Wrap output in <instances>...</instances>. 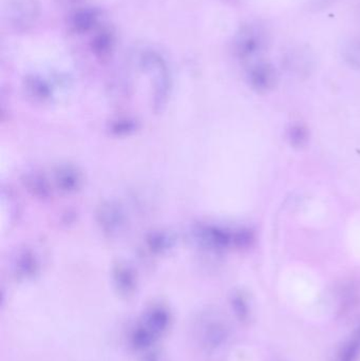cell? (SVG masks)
Segmentation results:
<instances>
[{
    "label": "cell",
    "mask_w": 360,
    "mask_h": 361,
    "mask_svg": "<svg viewBox=\"0 0 360 361\" xmlns=\"http://www.w3.org/2000/svg\"><path fill=\"white\" fill-rule=\"evenodd\" d=\"M249 80L255 91L267 93L276 87L278 74L273 65L269 62H259L249 70Z\"/></svg>",
    "instance_id": "3957f363"
},
{
    "label": "cell",
    "mask_w": 360,
    "mask_h": 361,
    "mask_svg": "<svg viewBox=\"0 0 360 361\" xmlns=\"http://www.w3.org/2000/svg\"><path fill=\"white\" fill-rule=\"evenodd\" d=\"M142 361H168L166 356L160 351L149 350L144 353Z\"/></svg>",
    "instance_id": "ac0fdd59"
},
{
    "label": "cell",
    "mask_w": 360,
    "mask_h": 361,
    "mask_svg": "<svg viewBox=\"0 0 360 361\" xmlns=\"http://www.w3.org/2000/svg\"><path fill=\"white\" fill-rule=\"evenodd\" d=\"M196 331L200 345L210 352L222 348L229 337V329L225 321L214 313L205 314L198 319Z\"/></svg>",
    "instance_id": "6da1fadb"
},
{
    "label": "cell",
    "mask_w": 360,
    "mask_h": 361,
    "mask_svg": "<svg viewBox=\"0 0 360 361\" xmlns=\"http://www.w3.org/2000/svg\"><path fill=\"white\" fill-rule=\"evenodd\" d=\"M38 7L34 0H16L9 9V17L17 27H27L35 21Z\"/></svg>",
    "instance_id": "5b68a950"
},
{
    "label": "cell",
    "mask_w": 360,
    "mask_h": 361,
    "mask_svg": "<svg viewBox=\"0 0 360 361\" xmlns=\"http://www.w3.org/2000/svg\"><path fill=\"white\" fill-rule=\"evenodd\" d=\"M57 182L65 191H76L82 184V178L74 168L65 166L57 172Z\"/></svg>",
    "instance_id": "ba28073f"
},
{
    "label": "cell",
    "mask_w": 360,
    "mask_h": 361,
    "mask_svg": "<svg viewBox=\"0 0 360 361\" xmlns=\"http://www.w3.org/2000/svg\"><path fill=\"white\" fill-rule=\"evenodd\" d=\"M360 355V327L340 351L338 361H356Z\"/></svg>",
    "instance_id": "30bf717a"
},
{
    "label": "cell",
    "mask_w": 360,
    "mask_h": 361,
    "mask_svg": "<svg viewBox=\"0 0 360 361\" xmlns=\"http://www.w3.org/2000/svg\"><path fill=\"white\" fill-rule=\"evenodd\" d=\"M232 307L240 321H247L249 319V304L247 299L237 293L232 298Z\"/></svg>",
    "instance_id": "9a60e30c"
},
{
    "label": "cell",
    "mask_w": 360,
    "mask_h": 361,
    "mask_svg": "<svg viewBox=\"0 0 360 361\" xmlns=\"http://www.w3.org/2000/svg\"><path fill=\"white\" fill-rule=\"evenodd\" d=\"M92 41H93L92 49H93L94 53L98 56L104 58L106 55L109 54L110 51L112 50L114 44L113 35L109 31H103V32L96 35Z\"/></svg>",
    "instance_id": "5bb4252c"
},
{
    "label": "cell",
    "mask_w": 360,
    "mask_h": 361,
    "mask_svg": "<svg viewBox=\"0 0 360 361\" xmlns=\"http://www.w3.org/2000/svg\"><path fill=\"white\" fill-rule=\"evenodd\" d=\"M141 323L159 339L170 327L171 315L163 305H153L144 314Z\"/></svg>",
    "instance_id": "277c9868"
},
{
    "label": "cell",
    "mask_w": 360,
    "mask_h": 361,
    "mask_svg": "<svg viewBox=\"0 0 360 361\" xmlns=\"http://www.w3.org/2000/svg\"><path fill=\"white\" fill-rule=\"evenodd\" d=\"M342 58L351 68L360 71V38H351L342 46Z\"/></svg>",
    "instance_id": "9c48e42d"
},
{
    "label": "cell",
    "mask_w": 360,
    "mask_h": 361,
    "mask_svg": "<svg viewBox=\"0 0 360 361\" xmlns=\"http://www.w3.org/2000/svg\"><path fill=\"white\" fill-rule=\"evenodd\" d=\"M98 21V14L94 10H80L71 19V25L76 32L84 33L91 30Z\"/></svg>",
    "instance_id": "52a82bcc"
},
{
    "label": "cell",
    "mask_w": 360,
    "mask_h": 361,
    "mask_svg": "<svg viewBox=\"0 0 360 361\" xmlns=\"http://www.w3.org/2000/svg\"><path fill=\"white\" fill-rule=\"evenodd\" d=\"M255 241V235L249 229H240L234 233V245L240 248L251 247Z\"/></svg>",
    "instance_id": "e0dca14e"
},
{
    "label": "cell",
    "mask_w": 360,
    "mask_h": 361,
    "mask_svg": "<svg viewBox=\"0 0 360 361\" xmlns=\"http://www.w3.org/2000/svg\"><path fill=\"white\" fill-rule=\"evenodd\" d=\"M265 46V36L259 27L245 25L238 33L235 40V50L241 60H247L260 52Z\"/></svg>",
    "instance_id": "7a4b0ae2"
},
{
    "label": "cell",
    "mask_w": 360,
    "mask_h": 361,
    "mask_svg": "<svg viewBox=\"0 0 360 361\" xmlns=\"http://www.w3.org/2000/svg\"><path fill=\"white\" fill-rule=\"evenodd\" d=\"M308 131L306 127L301 124H294L287 130V141L291 146L300 149L306 147L308 142Z\"/></svg>",
    "instance_id": "4fadbf2b"
},
{
    "label": "cell",
    "mask_w": 360,
    "mask_h": 361,
    "mask_svg": "<svg viewBox=\"0 0 360 361\" xmlns=\"http://www.w3.org/2000/svg\"><path fill=\"white\" fill-rule=\"evenodd\" d=\"M36 259L31 254L21 255V258L17 260L16 266H15V272L19 278L27 279L34 276L35 272H37Z\"/></svg>",
    "instance_id": "7c38bea8"
},
{
    "label": "cell",
    "mask_w": 360,
    "mask_h": 361,
    "mask_svg": "<svg viewBox=\"0 0 360 361\" xmlns=\"http://www.w3.org/2000/svg\"><path fill=\"white\" fill-rule=\"evenodd\" d=\"M27 90L39 100L48 99L50 93V89L46 82L34 78L27 82Z\"/></svg>",
    "instance_id": "2e32d148"
},
{
    "label": "cell",
    "mask_w": 360,
    "mask_h": 361,
    "mask_svg": "<svg viewBox=\"0 0 360 361\" xmlns=\"http://www.w3.org/2000/svg\"><path fill=\"white\" fill-rule=\"evenodd\" d=\"M102 218V224L110 233H115L121 229L123 225V216L117 211V208L112 206H107L100 213Z\"/></svg>",
    "instance_id": "8fae6325"
},
{
    "label": "cell",
    "mask_w": 360,
    "mask_h": 361,
    "mask_svg": "<svg viewBox=\"0 0 360 361\" xmlns=\"http://www.w3.org/2000/svg\"><path fill=\"white\" fill-rule=\"evenodd\" d=\"M114 283L122 296L129 297L135 293L137 281L133 272L126 268H119L114 272Z\"/></svg>",
    "instance_id": "8992f818"
}]
</instances>
